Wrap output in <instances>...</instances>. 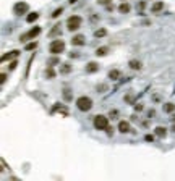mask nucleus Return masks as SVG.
Returning <instances> with one entry per match:
<instances>
[{"label":"nucleus","instance_id":"obj_1","mask_svg":"<svg viewBox=\"0 0 175 181\" xmlns=\"http://www.w3.org/2000/svg\"><path fill=\"white\" fill-rule=\"evenodd\" d=\"M76 107H78V110H81V112H89L92 108V100H91V97H86V95H83V97H80L76 100Z\"/></svg>","mask_w":175,"mask_h":181},{"label":"nucleus","instance_id":"obj_2","mask_svg":"<svg viewBox=\"0 0 175 181\" xmlns=\"http://www.w3.org/2000/svg\"><path fill=\"white\" fill-rule=\"evenodd\" d=\"M63 50H65V42L62 39H55V40H52V42H50V45H49V52L50 53L58 55V53H62Z\"/></svg>","mask_w":175,"mask_h":181},{"label":"nucleus","instance_id":"obj_3","mask_svg":"<svg viewBox=\"0 0 175 181\" xmlns=\"http://www.w3.org/2000/svg\"><path fill=\"white\" fill-rule=\"evenodd\" d=\"M81 23H83V19L80 18V16H70V18L67 19V28L68 31H76L81 28Z\"/></svg>","mask_w":175,"mask_h":181},{"label":"nucleus","instance_id":"obj_4","mask_svg":"<svg viewBox=\"0 0 175 181\" xmlns=\"http://www.w3.org/2000/svg\"><path fill=\"white\" fill-rule=\"evenodd\" d=\"M109 126V118L104 117V115H97V117H94V128L96 129H105Z\"/></svg>","mask_w":175,"mask_h":181},{"label":"nucleus","instance_id":"obj_5","mask_svg":"<svg viewBox=\"0 0 175 181\" xmlns=\"http://www.w3.org/2000/svg\"><path fill=\"white\" fill-rule=\"evenodd\" d=\"M28 10H29V5L26 2H18L13 6V13H15V15H25Z\"/></svg>","mask_w":175,"mask_h":181},{"label":"nucleus","instance_id":"obj_6","mask_svg":"<svg viewBox=\"0 0 175 181\" xmlns=\"http://www.w3.org/2000/svg\"><path fill=\"white\" fill-rule=\"evenodd\" d=\"M39 32H41V28H39V26H36V28H33V29L29 31V32L23 34V36H21V40H26V39H34V37H36Z\"/></svg>","mask_w":175,"mask_h":181},{"label":"nucleus","instance_id":"obj_7","mask_svg":"<svg viewBox=\"0 0 175 181\" xmlns=\"http://www.w3.org/2000/svg\"><path fill=\"white\" fill-rule=\"evenodd\" d=\"M118 131L123 133V134H125V133H130V123L128 121H120L118 123Z\"/></svg>","mask_w":175,"mask_h":181},{"label":"nucleus","instance_id":"obj_8","mask_svg":"<svg viewBox=\"0 0 175 181\" xmlns=\"http://www.w3.org/2000/svg\"><path fill=\"white\" fill-rule=\"evenodd\" d=\"M99 70V65L96 63V61H89L88 66H86V73H96V71Z\"/></svg>","mask_w":175,"mask_h":181},{"label":"nucleus","instance_id":"obj_9","mask_svg":"<svg viewBox=\"0 0 175 181\" xmlns=\"http://www.w3.org/2000/svg\"><path fill=\"white\" fill-rule=\"evenodd\" d=\"M130 10H131V6H130V3H120V6H118V12L122 13V15H126V13H130Z\"/></svg>","mask_w":175,"mask_h":181},{"label":"nucleus","instance_id":"obj_10","mask_svg":"<svg viewBox=\"0 0 175 181\" xmlns=\"http://www.w3.org/2000/svg\"><path fill=\"white\" fill-rule=\"evenodd\" d=\"M71 44H73V45H83L84 44V36H81V34L75 36L73 39H71Z\"/></svg>","mask_w":175,"mask_h":181},{"label":"nucleus","instance_id":"obj_11","mask_svg":"<svg viewBox=\"0 0 175 181\" xmlns=\"http://www.w3.org/2000/svg\"><path fill=\"white\" fill-rule=\"evenodd\" d=\"M162 8H164V2H156L152 6H151V12H152V13H157V12H160Z\"/></svg>","mask_w":175,"mask_h":181},{"label":"nucleus","instance_id":"obj_12","mask_svg":"<svg viewBox=\"0 0 175 181\" xmlns=\"http://www.w3.org/2000/svg\"><path fill=\"white\" fill-rule=\"evenodd\" d=\"M120 76H122V73H120V70H112V71H109V78L110 79H120Z\"/></svg>","mask_w":175,"mask_h":181},{"label":"nucleus","instance_id":"obj_13","mask_svg":"<svg viewBox=\"0 0 175 181\" xmlns=\"http://www.w3.org/2000/svg\"><path fill=\"white\" fill-rule=\"evenodd\" d=\"M18 50H12V52H8L7 55H3L2 57V61H5V60H10V58H13V57H18Z\"/></svg>","mask_w":175,"mask_h":181},{"label":"nucleus","instance_id":"obj_14","mask_svg":"<svg viewBox=\"0 0 175 181\" xmlns=\"http://www.w3.org/2000/svg\"><path fill=\"white\" fill-rule=\"evenodd\" d=\"M107 52H109V47H99V49L96 50V55H97V57H104V55H107Z\"/></svg>","mask_w":175,"mask_h":181},{"label":"nucleus","instance_id":"obj_15","mask_svg":"<svg viewBox=\"0 0 175 181\" xmlns=\"http://www.w3.org/2000/svg\"><path fill=\"white\" fill-rule=\"evenodd\" d=\"M70 71H71L70 63H63V65H62V68H60V73H62V74H68Z\"/></svg>","mask_w":175,"mask_h":181},{"label":"nucleus","instance_id":"obj_16","mask_svg":"<svg viewBox=\"0 0 175 181\" xmlns=\"http://www.w3.org/2000/svg\"><path fill=\"white\" fill-rule=\"evenodd\" d=\"M174 110H175V105L172 102H167V104L164 105V112H167V113H172Z\"/></svg>","mask_w":175,"mask_h":181},{"label":"nucleus","instance_id":"obj_17","mask_svg":"<svg viewBox=\"0 0 175 181\" xmlns=\"http://www.w3.org/2000/svg\"><path fill=\"white\" fill-rule=\"evenodd\" d=\"M130 68H131V70H139V68H141V63H139L138 60H130Z\"/></svg>","mask_w":175,"mask_h":181},{"label":"nucleus","instance_id":"obj_18","mask_svg":"<svg viewBox=\"0 0 175 181\" xmlns=\"http://www.w3.org/2000/svg\"><path fill=\"white\" fill-rule=\"evenodd\" d=\"M166 133H167V129L162 128V126H157V128H156V136H159V138H164Z\"/></svg>","mask_w":175,"mask_h":181},{"label":"nucleus","instance_id":"obj_19","mask_svg":"<svg viewBox=\"0 0 175 181\" xmlns=\"http://www.w3.org/2000/svg\"><path fill=\"white\" fill-rule=\"evenodd\" d=\"M37 18H39V15H37V13L34 12V13H29V15L26 16V21H28V23H33V21H36Z\"/></svg>","mask_w":175,"mask_h":181},{"label":"nucleus","instance_id":"obj_20","mask_svg":"<svg viewBox=\"0 0 175 181\" xmlns=\"http://www.w3.org/2000/svg\"><path fill=\"white\" fill-rule=\"evenodd\" d=\"M105 34H107V31H105V29H97V31H94V36H96V37H104Z\"/></svg>","mask_w":175,"mask_h":181},{"label":"nucleus","instance_id":"obj_21","mask_svg":"<svg viewBox=\"0 0 175 181\" xmlns=\"http://www.w3.org/2000/svg\"><path fill=\"white\" fill-rule=\"evenodd\" d=\"M46 76L52 79V78H55V71H54L52 68H47V70H46Z\"/></svg>","mask_w":175,"mask_h":181},{"label":"nucleus","instance_id":"obj_22","mask_svg":"<svg viewBox=\"0 0 175 181\" xmlns=\"http://www.w3.org/2000/svg\"><path fill=\"white\" fill-rule=\"evenodd\" d=\"M62 13H63V8H62V6H60V8H57L55 12L52 13V18H58V16H60Z\"/></svg>","mask_w":175,"mask_h":181},{"label":"nucleus","instance_id":"obj_23","mask_svg":"<svg viewBox=\"0 0 175 181\" xmlns=\"http://www.w3.org/2000/svg\"><path fill=\"white\" fill-rule=\"evenodd\" d=\"M55 34H60V25H55L52 29V32H50V36H55Z\"/></svg>","mask_w":175,"mask_h":181},{"label":"nucleus","instance_id":"obj_24","mask_svg":"<svg viewBox=\"0 0 175 181\" xmlns=\"http://www.w3.org/2000/svg\"><path fill=\"white\" fill-rule=\"evenodd\" d=\"M36 45H37L36 42H29V44H26V50H33V49H36Z\"/></svg>","mask_w":175,"mask_h":181},{"label":"nucleus","instance_id":"obj_25","mask_svg":"<svg viewBox=\"0 0 175 181\" xmlns=\"http://www.w3.org/2000/svg\"><path fill=\"white\" fill-rule=\"evenodd\" d=\"M97 2L101 3V5H105V6H107V5H110L112 0H97Z\"/></svg>","mask_w":175,"mask_h":181},{"label":"nucleus","instance_id":"obj_26","mask_svg":"<svg viewBox=\"0 0 175 181\" xmlns=\"http://www.w3.org/2000/svg\"><path fill=\"white\" fill-rule=\"evenodd\" d=\"M105 131H107V134H109V136L114 134V128H110V126H107V128H105Z\"/></svg>","mask_w":175,"mask_h":181},{"label":"nucleus","instance_id":"obj_27","mask_svg":"<svg viewBox=\"0 0 175 181\" xmlns=\"http://www.w3.org/2000/svg\"><path fill=\"white\" fill-rule=\"evenodd\" d=\"M135 110H136V112H141V110H143V105H141V104L135 105Z\"/></svg>","mask_w":175,"mask_h":181},{"label":"nucleus","instance_id":"obj_28","mask_svg":"<svg viewBox=\"0 0 175 181\" xmlns=\"http://www.w3.org/2000/svg\"><path fill=\"white\" fill-rule=\"evenodd\" d=\"M117 115H118V112H117V110H114V112L110 110V113H109V117L112 118V117H117Z\"/></svg>","mask_w":175,"mask_h":181},{"label":"nucleus","instance_id":"obj_29","mask_svg":"<svg viewBox=\"0 0 175 181\" xmlns=\"http://www.w3.org/2000/svg\"><path fill=\"white\" fill-rule=\"evenodd\" d=\"M55 63H58V60H57V58H52V60H49V65H55Z\"/></svg>","mask_w":175,"mask_h":181},{"label":"nucleus","instance_id":"obj_30","mask_svg":"<svg viewBox=\"0 0 175 181\" xmlns=\"http://www.w3.org/2000/svg\"><path fill=\"white\" fill-rule=\"evenodd\" d=\"M15 68H16V61H13V63L10 65V70H15Z\"/></svg>","mask_w":175,"mask_h":181},{"label":"nucleus","instance_id":"obj_31","mask_svg":"<svg viewBox=\"0 0 175 181\" xmlns=\"http://www.w3.org/2000/svg\"><path fill=\"white\" fill-rule=\"evenodd\" d=\"M152 139H154V138H152L151 134H147V136H146V141H152Z\"/></svg>","mask_w":175,"mask_h":181},{"label":"nucleus","instance_id":"obj_32","mask_svg":"<svg viewBox=\"0 0 175 181\" xmlns=\"http://www.w3.org/2000/svg\"><path fill=\"white\" fill-rule=\"evenodd\" d=\"M5 81H7V74L3 73V74H2V83H5Z\"/></svg>","mask_w":175,"mask_h":181},{"label":"nucleus","instance_id":"obj_33","mask_svg":"<svg viewBox=\"0 0 175 181\" xmlns=\"http://www.w3.org/2000/svg\"><path fill=\"white\" fill-rule=\"evenodd\" d=\"M75 2H78V0H70V3H75Z\"/></svg>","mask_w":175,"mask_h":181}]
</instances>
